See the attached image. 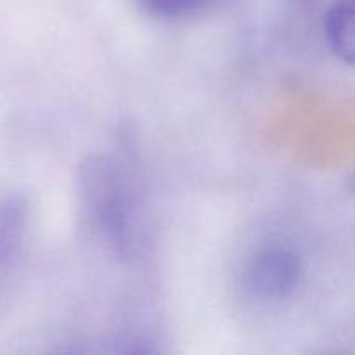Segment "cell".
Segmentation results:
<instances>
[{"label": "cell", "mask_w": 355, "mask_h": 355, "mask_svg": "<svg viewBox=\"0 0 355 355\" xmlns=\"http://www.w3.org/2000/svg\"><path fill=\"white\" fill-rule=\"evenodd\" d=\"M142 10L162 21H184L210 9L217 0H137Z\"/></svg>", "instance_id": "277c9868"}, {"label": "cell", "mask_w": 355, "mask_h": 355, "mask_svg": "<svg viewBox=\"0 0 355 355\" xmlns=\"http://www.w3.org/2000/svg\"><path fill=\"white\" fill-rule=\"evenodd\" d=\"M24 227V210L19 201H7L0 207V263L10 257Z\"/></svg>", "instance_id": "5b68a950"}, {"label": "cell", "mask_w": 355, "mask_h": 355, "mask_svg": "<svg viewBox=\"0 0 355 355\" xmlns=\"http://www.w3.org/2000/svg\"><path fill=\"white\" fill-rule=\"evenodd\" d=\"M324 35L333 54L355 66V0H333L324 16Z\"/></svg>", "instance_id": "3957f363"}, {"label": "cell", "mask_w": 355, "mask_h": 355, "mask_svg": "<svg viewBox=\"0 0 355 355\" xmlns=\"http://www.w3.org/2000/svg\"><path fill=\"white\" fill-rule=\"evenodd\" d=\"M302 260L288 246L270 245L257 250L241 272L243 288L250 297L263 302L290 298L302 283Z\"/></svg>", "instance_id": "7a4b0ae2"}, {"label": "cell", "mask_w": 355, "mask_h": 355, "mask_svg": "<svg viewBox=\"0 0 355 355\" xmlns=\"http://www.w3.org/2000/svg\"><path fill=\"white\" fill-rule=\"evenodd\" d=\"M78 198L97 239L114 255H130L137 229V187L121 159L107 153L87 156L80 165Z\"/></svg>", "instance_id": "6da1fadb"}, {"label": "cell", "mask_w": 355, "mask_h": 355, "mask_svg": "<svg viewBox=\"0 0 355 355\" xmlns=\"http://www.w3.org/2000/svg\"><path fill=\"white\" fill-rule=\"evenodd\" d=\"M349 186H350V189L354 191L355 193V170H354V173L352 175H350V180H349Z\"/></svg>", "instance_id": "8992f818"}]
</instances>
